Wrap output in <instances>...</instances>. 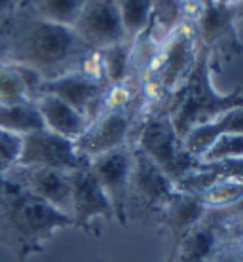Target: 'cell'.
Wrapping results in <instances>:
<instances>
[{
    "label": "cell",
    "mask_w": 243,
    "mask_h": 262,
    "mask_svg": "<svg viewBox=\"0 0 243 262\" xmlns=\"http://www.w3.org/2000/svg\"><path fill=\"white\" fill-rule=\"evenodd\" d=\"M92 50L80 40L73 27L29 15L13 29L4 63L31 67L44 80L78 71L90 59Z\"/></svg>",
    "instance_id": "obj_1"
},
{
    "label": "cell",
    "mask_w": 243,
    "mask_h": 262,
    "mask_svg": "<svg viewBox=\"0 0 243 262\" xmlns=\"http://www.w3.org/2000/svg\"><path fill=\"white\" fill-rule=\"evenodd\" d=\"M73 226V216L34 196L12 179L0 188V243L19 260L42 253L55 232Z\"/></svg>",
    "instance_id": "obj_2"
},
{
    "label": "cell",
    "mask_w": 243,
    "mask_h": 262,
    "mask_svg": "<svg viewBox=\"0 0 243 262\" xmlns=\"http://www.w3.org/2000/svg\"><path fill=\"white\" fill-rule=\"evenodd\" d=\"M213 53L207 48L200 46L196 63L188 72L186 80L179 88L173 105L167 108L171 122L181 137H186L194 127L204 125L217 116L234 108H243V92L236 90L230 93H220L211 78Z\"/></svg>",
    "instance_id": "obj_3"
},
{
    "label": "cell",
    "mask_w": 243,
    "mask_h": 262,
    "mask_svg": "<svg viewBox=\"0 0 243 262\" xmlns=\"http://www.w3.org/2000/svg\"><path fill=\"white\" fill-rule=\"evenodd\" d=\"M133 144L150 160H154L173 183H179L202 164L200 158L192 156L186 150L183 137L177 133L169 112L165 108L146 116L139 129L137 141Z\"/></svg>",
    "instance_id": "obj_4"
},
{
    "label": "cell",
    "mask_w": 243,
    "mask_h": 262,
    "mask_svg": "<svg viewBox=\"0 0 243 262\" xmlns=\"http://www.w3.org/2000/svg\"><path fill=\"white\" fill-rule=\"evenodd\" d=\"M112 85L108 84L97 52L90 55L85 65L78 71H71L53 80H46L42 84L40 93H52L63 99L65 103L82 112L92 124L101 112L105 111Z\"/></svg>",
    "instance_id": "obj_5"
},
{
    "label": "cell",
    "mask_w": 243,
    "mask_h": 262,
    "mask_svg": "<svg viewBox=\"0 0 243 262\" xmlns=\"http://www.w3.org/2000/svg\"><path fill=\"white\" fill-rule=\"evenodd\" d=\"M137 112V95L129 93V95L114 101L111 92L105 111L87 125L82 137L76 141L80 154L92 160L99 154H105V152L120 148L124 144H129Z\"/></svg>",
    "instance_id": "obj_6"
},
{
    "label": "cell",
    "mask_w": 243,
    "mask_h": 262,
    "mask_svg": "<svg viewBox=\"0 0 243 262\" xmlns=\"http://www.w3.org/2000/svg\"><path fill=\"white\" fill-rule=\"evenodd\" d=\"M200 42L196 29L181 25L169 40L156 52L152 63V84L164 95H173L186 80L196 63Z\"/></svg>",
    "instance_id": "obj_7"
},
{
    "label": "cell",
    "mask_w": 243,
    "mask_h": 262,
    "mask_svg": "<svg viewBox=\"0 0 243 262\" xmlns=\"http://www.w3.org/2000/svg\"><path fill=\"white\" fill-rule=\"evenodd\" d=\"M90 169L93 171L95 179L111 200L112 209H114V221H118L122 226H127L129 203H131V144H124L120 148L92 158Z\"/></svg>",
    "instance_id": "obj_8"
},
{
    "label": "cell",
    "mask_w": 243,
    "mask_h": 262,
    "mask_svg": "<svg viewBox=\"0 0 243 262\" xmlns=\"http://www.w3.org/2000/svg\"><path fill=\"white\" fill-rule=\"evenodd\" d=\"M90 164L76 146V141L65 139L53 131L40 127L23 135V146L17 165L23 167H48V169L76 171Z\"/></svg>",
    "instance_id": "obj_9"
},
{
    "label": "cell",
    "mask_w": 243,
    "mask_h": 262,
    "mask_svg": "<svg viewBox=\"0 0 243 262\" xmlns=\"http://www.w3.org/2000/svg\"><path fill=\"white\" fill-rule=\"evenodd\" d=\"M73 184V228H78L85 234L101 236L97 230L99 221H114V209L103 186L95 179L90 164L82 169L71 171Z\"/></svg>",
    "instance_id": "obj_10"
},
{
    "label": "cell",
    "mask_w": 243,
    "mask_h": 262,
    "mask_svg": "<svg viewBox=\"0 0 243 262\" xmlns=\"http://www.w3.org/2000/svg\"><path fill=\"white\" fill-rule=\"evenodd\" d=\"M73 29L92 52L127 42L114 0H84Z\"/></svg>",
    "instance_id": "obj_11"
},
{
    "label": "cell",
    "mask_w": 243,
    "mask_h": 262,
    "mask_svg": "<svg viewBox=\"0 0 243 262\" xmlns=\"http://www.w3.org/2000/svg\"><path fill=\"white\" fill-rule=\"evenodd\" d=\"M8 179L25 186L34 196L53 205L55 209L71 215L73 207V184L71 173L61 169H48V167H23L15 165L6 173Z\"/></svg>",
    "instance_id": "obj_12"
},
{
    "label": "cell",
    "mask_w": 243,
    "mask_h": 262,
    "mask_svg": "<svg viewBox=\"0 0 243 262\" xmlns=\"http://www.w3.org/2000/svg\"><path fill=\"white\" fill-rule=\"evenodd\" d=\"M133 148V169H131V196L139 198L145 207L152 213H158L171 196L177 192L175 183L167 177L162 167L145 152L131 144Z\"/></svg>",
    "instance_id": "obj_13"
},
{
    "label": "cell",
    "mask_w": 243,
    "mask_h": 262,
    "mask_svg": "<svg viewBox=\"0 0 243 262\" xmlns=\"http://www.w3.org/2000/svg\"><path fill=\"white\" fill-rule=\"evenodd\" d=\"M223 211L209 209L205 216L186 234L175 249L167 253L165 262H209L211 255L224 242L220 226Z\"/></svg>",
    "instance_id": "obj_14"
},
{
    "label": "cell",
    "mask_w": 243,
    "mask_h": 262,
    "mask_svg": "<svg viewBox=\"0 0 243 262\" xmlns=\"http://www.w3.org/2000/svg\"><path fill=\"white\" fill-rule=\"evenodd\" d=\"M196 34L200 46L207 48L211 53L226 46L236 48V6L213 2L204 8L197 19Z\"/></svg>",
    "instance_id": "obj_15"
},
{
    "label": "cell",
    "mask_w": 243,
    "mask_h": 262,
    "mask_svg": "<svg viewBox=\"0 0 243 262\" xmlns=\"http://www.w3.org/2000/svg\"><path fill=\"white\" fill-rule=\"evenodd\" d=\"M209 209H205L202 203L197 202L196 196L184 194V192H175L171 200L156 213L160 224L167 228L171 236L169 251L175 249L179 243L183 242L186 234L196 226L205 216Z\"/></svg>",
    "instance_id": "obj_16"
},
{
    "label": "cell",
    "mask_w": 243,
    "mask_h": 262,
    "mask_svg": "<svg viewBox=\"0 0 243 262\" xmlns=\"http://www.w3.org/2000/svg\"><path fill=\"white\" fill-rule=\"evenodd\" d=\"M34 106H36L46 129L57 133L61 137L71 139V141H78L90 125L87 118L82 112H78L74 106H71L63 99L55 97L52 93H40L38 97L34 99Z\"/></svg>",
    "instance_id": "obj_17"
},
{
    "label": "cell",
    "mask_w": 243,
    "mask_h": 262,
    "mask_svg": "<svg viewBox=\"0 0 243 262\" xmlns=\"http://www.w3.org/2000/svg\"><path fill=\"white\" fill-rule=\"evenodd\" d=\"M224 135H243V108H234L204 125H197L183 139L192 156L202 158L204 152Z\"/></svg>",
    "instance_id": "obj_18"
},
{
    "label": "cell",
    "mask_w": 243,
    "mask_h": 262,
    "mask_svg": "<svg viewBox=\"0 0 243 262\" xmlns=\"http://www.w3.org/2000/svg\"><path fill=\"white\" fill-rule=\"evenodd\" d=\"M183 0H152L150 27L145 34L146 42L160 50L169 40L171 34L183 25Z\"/></svg>",
    "instance_id": "obj_19"
},
{
    "label": "cell",
    "mask_w": 243,
    "mask_h": 262,
    "mask_svg": "<svg viewBox=\"0 0 243 262\" xmlns=\"http://www.w3.org/2000/svg\"><path fill=\"white\" fill-rule=\"evenodd\" d=\"M133 48H135V44H131V42H122V44L97 52L103 72H105L106 80L112 88L124 85L131 78Z\"/></svg>",
    "instance_id": "obj_20"
},
{
    "label": "cell",
    "mask_w": 243,
    "mask_h": 262,
    "mask_svg": "<svg viewBox=\"0 0 243 262\" xmlns=\"http://www.w3.org/2000/svg\"><path fill=\"white\" fill-rule=\"evenodd\" d=\"M118 8L122 27L125 31L127 42L135 44L143 38L150 27L152 0H114Z\"/></svg>",
    "instance_id": "obj_21"
},
{
    "label": "cell",
    "mask_w": 243,
    "mask_h": 262,
    "mask_svg": "<svg viewBox=\"0 0 243 262\" xmlns=\"http://www.w3.org/2000/svg\"><path fill=\"white\" fill-rule=\"evenodd\" d=\"M40 127H44V124H42V118L34 103L31 105H2L0 103V129L25 135Z\"/></svg>",
    "instance_id": "obj_22"
},
{
    "label": "cell",
    "mask_w": 243,
    "mask_h": 262,
    "mask_svg": "<svg viewBox=\"0 0 243 262\" xmlns=\"http://www.w3.org/2000/svg\"><path fill=\"white\" fill-rule=\"evenodd\" d=\"M196 198L205 209H228L232 205L243 202V181L224 179L220 183L209 186L207 190L200 192Z\"/></svg>",
    "instance_id": "obj_23"
},
{
    "label": "cell",
    "mask_w": 243,
    "mask_h": 262,
    "mask_svg": "<svg viewBox=\"0 0 243 262\" xmlns=\"http://www.w3.org/2000/svg\"><path fill=\"white\" fill-rule=\"evenodd\" d=\"M0 103L2 105L34 103L17 67L13 63H4V61H0Z\"/></svg>",
    "instance_id": "obj_24"
},
{
    "label": "cell",
    "mask_w": 243,
    "mask_h": 262,
    "mask_svg": "<svg viewBox=\"0 0 243 262\" xmlns=\"http://www.w3.org/2000/svg\"><path fill=\"white\" fill-rule=\"evenodd\" d=\"M82 6L84 0H36L34 15L52 23L73 27L78 19Z\"/></svg>",
    "instance_id": "obj_25"
},
{
    "label": "cell",
    "mask_w": 243,
    "mask_h": 262,
    "mask_svg": "<svg viewBox=\"0 0 243 262\" xmlns=\"http://www.w3.org/2000/svg\"><path fill=\"white\" fill-rule=\"evenodd\" d=\"M202 162H226L243 160V135H224L218 137L200 158Z\"/></svg>",
    "instance_id": "obj_26"
},
{
    "label": "cell",
    "mask_w": 243,
    "mask_h": 262,
    "mask_svg": "<svg viewBox=\"0 0 243 262\" xmlns=\"http://www.w3.org/2000/svg\"><path fill=\"white\" fill-rule=\"evenodd\" d=\"M21 146H23V135L8 129H0V173L2 175H6L8 171L17 165L21 156Z\"/></svg>",
    "instance_id": "obj_27"
},
{
    "label": "cell",
    "mask_w": 243,
    "mask_h": 262,
    "mask_svg": "<svg viewBox=\"0 0 243 262\" xmlns=\"http://www.w3.org/2000/svg\"><path fill=\"white\" fill-rule=\"evenodd\" d=\"M13 10V0H0V19Z\"/></svg>",
    "instance_id": "obj_28"
},
{
    "label": "cell",
    "mask_w": 243,
    "mask_h": 262,
    "mask_svg": "<svg viewBox=\"0 0 243 262\" xmlns=\"http://www.w3.org/2000/svg\"><path fill=\"white\" fill-rule=\"evenodd\" d=\"M217 2H220V4H228V6H236V4H239V2H243V0H217Z\"/></svg>",
    "instance_id": "obj_29"
}]
</instances>
